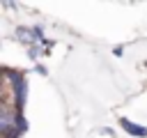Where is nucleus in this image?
I'll use <instances>...</instances> for the list:
<instances>
[{
    "label": "nucleus",
    "instance_id": "nucleus-1",
    "mask_svg": "<svg viewBox=\"0 0 147 138\" xmlns=\"http://www.w3.org/2000/svg\"><path fill=\"white\" fill-rule=\"evenodd\" d=\"M119 124L124 126L126 133H131V136H136V138H145V136H147V129H145V126H140V124H136V122H129L126 117H122Z\"/></svg>",
    "mask_w": 147,
    "mask_h": 138
}]
</instances>
